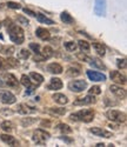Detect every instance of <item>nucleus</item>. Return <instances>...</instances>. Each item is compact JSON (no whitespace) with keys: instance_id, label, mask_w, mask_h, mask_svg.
<instances>
[{"instance_id":"obj_1","label":"nucleus","mask_w":127,"mask_h":147,"mask_svg":"<svg viewBox=\"0 0 127 147\" xmlns=\"http://www.w3.org/2000/svg\"><path fill=\"white\" fill-rule=\"evenodd\" d=\"M7 31H8V35H9L11 41H13L14 44L21 45L25 41V32L19 25L9 22L7 25Z\"/></svg>"},{"instance_id":"obj_2","label":"nucleus","mask_w":127,"mask_h":147,"mask_svg":"<svg viewBox=\"0 0 127 147\" xmlns=\"http://www.w3.org/2000/svg\"><path fill=\"white\" fill-rule=\"evenodd\" d=\"M72 121H82V122H91L94 119V111L93 109H80V111L72 113L70 115Z\"/></svg>"},{"instance_id":"obj_3","label":"nucleus","mask_w":127,"mask_h":147,"mask_svg":"<svg viewBox=\"0 0 127 147\" xmlns=\"http://www.w3.org/2000/svg\"><path fill=\"white\" fill-rule=\"evenodd\" d=\"M49 138H51V134H49L48 132H46L45 129H43V128L35 129V131L33 132V136H32L33 142L36 144V145H40V146L45 145L46 141H47Z\"/></svg>"},{"instance_id":"obj_4","label":"nucleus","mask_w":127,"mask_h":147,"mask_svg":"<svg viewBox=\"0 0 127 147\" xmlns=\"http://www.w3.org/2000/svg\"><path fill=\"white\" fill-rule=\"evenodd\" d=\"M106 118L114 122H125L126 121V113L118 111V109H109L106 112Z\"/></svg>"},{"instance_id":"obj_5","label":"nucleus","mask_w":127,"mask_h":147,"mask_svg":"<svg viewBox=\"0 0 127 147\" xmlns=\"http://www.w3.org/2000/svg\"><path fill=\"white\" fill-rule=\"evenodd\" d=\"M87 88V82L85 80H72L68 82V90L75 93H80Z\"/></svg>"},{"instance_id":"obj_6","label":"nucleus","mask_w":127,"mask_h":147,"mask_svg":"<svg viewBox=\"0 0 127 147\" xmlns=\"http://www.w3.org/2000/svg\"><path fill=\"white\" fill-rule=\"evenodd\" d=\"M107 11L106 0H95L94 1V14L98 17H105Z\"/></svg>"},{"instance_id":"obj_7","label":"nucleus","mask_w":127,"mask_h":147,"mask_svg":"<svg viewBox=\"0 0 127 147\" xmlns=\"http://www.w3.org/2000/svg\"><path fill=\"white\" fill-rule=\"evenodd\" d=\"M0 101L5 105H12V104H16L17 98L9 91H0Z\"/></svg>"},{"instance_id":"obj_8","label":"nucleus","mask_w":127,"mask_h":147,"mask_svg":"<svg viewBox=\"0 0 127 147\" xmlns=\"http://www.w3.org/2000/svg\"><path fill=\"white\" fill-rule=\"evenodd\" d=\"M109 91L114 95H116L117 98H119V99H121V100L126 99V90L121 87V85H117V84L111 85V86H109Z\"/></svg>"},{"instance_id":"obj_9","label":"nucleus","mask_w":127,"mask_h":147,"mask_svg":"<svg viewBox=\"0 0 127 147\" xmlns=\"http://www.w3.org/2000/svg\"><path fill=\"white\" fill-rule=\"evenodd\" d=\"M109 77H111V80L117 85H125L126 81H127L126 76L121 74V72H119V71H112Z\"/></svg>"},{"instance_id":"obj_10","label":"nucleus","mask_w":127,"mask_h":147,"mask_svg":"<svg viewBox=\"0 0 127 147\" xmlns=\"http://www.w3.org/2000/svg\"><path fill=\"white\" fill-rule=\"evenodd\" d=\"M87 77H88V79L94 82H100V81L106 80V76L104 73H100L97 71H87Z\"/></svg>"},{"instance_id":"obj_11","label":"nucleus","mask_w":127,"mask_h":147,"mask_svg":"<svg viewBox=\"0 0 127 147\" xmlns=\"http://www.w3.org/2000/svg\"><path fill=\"white\" fill-rule=\"evenodd\" d=\"M94 102H95L94 95L88 94V95H86V96H84V98H79V99H77V100L73 102V105L82 106V105H92V104H94Z\"/></svg>"},{"instance_id":"obj_12","label":"nucleus","mask_w":127,"mask_h":147,"mask_svg":"<svg viewBox=\"0 0 127 147\" xmlns=\"http://www.w3.org/2000/svg\"><path fill=\"white\" fill-rule=\"evenodd\" d=\"M90 132L93 133L94 136H97V137L106 138V139H108V138L112 137V133L111 132H108V131H106L104 128H101V127H91L90 128Z\"/></svg>"},{"instance_id":"obj_13","label":"nucleus","mask_w":127,"mask_h":147,"mask_svg":"<svg viewBox=\"0 0 127 147\" xmlns=\"http://www.w3.org/2000/svg\"><path fill=\"white\" fill-rule=\"evenodd\" d=\"M4 81L8 87H19L18 79L13 74H11V73H6V74L4 76Z\"/></svg>"},{"instance_id":"obj_14","label":"nucleus","mask_w":127,"mask_h":147,"mask_svg":"<svg viewBox=\"0 0 127 147\" xmlns=\"http://www.w3.org/2000/svg\"><path fill=\"white\" fill-rule=\"evenodd\" d=\"M35 35H36L39 39L44 40V41L51 39V33H49V31L46 30V28H44V27H38V28L35 30Z\"/></svg>"},{"instance_id":"obj_15","label":"nucleus","mask_w":127,"mask_h":147,"mask_svg":"<svg viewBox=\"0 0 127 147\" xmlns=\"http://www.w3.org/2000/svg\"><path fill=\"white\" fill-rule=\"evenodd\" d=\"M62 88V81L59 78H52L49 80V84L47 85V90L51 91H58Z\"/></svg>"},{"instance_id":"obj_16","label":"nucleus","mask_w":127,"mask_h":147,"mask_svg":"<svg viewBox=\"0 0 127 147\" xmlns=\"http://www.w3.org/2000/svg\"><path fill=\"white\" fill-rule=\"evenodd\" d=\"M17 111L18 113L22 114V115H26V114H30V113H33L35 112V108L34 107H31L26 104H19L18 107H17Z\"/></svg>"},{"instance_id":"obj_17","label":"nucleus","mask_w":127,"mask_h":147,"mask_svg":"<svg viewBox=\"0 0 127 147\" xmlns=\"http://www.w3.org/2000/svg\"><path fill=\"white\" fill-rule=\"evenodd\" d=\"M47 71H48L49 73H52V74H61L62 71H63V68H62V66H61L60 64H58V63H51V64L47 66Z\"/></svg>"},{"instance_id":"obj_18","label":"nucleus","mask_w":127,"mask_h":147,"mask_svg":"<svg viewBox=\"0 0 127 147\" xmlns=\"http://www.w3.org/2000/svg\"><path fill=\"white\" fill-rule=\"evenodd\" d=\"M0 140L3 142L7 144L8 146H13V145H18V141L14 137L9 136V134H0Z\"/></svg>"},{"instance_id":"obj_19","label":"nucleus","mask_w":127,"mask_h":147,"mask_svg":"<svg viewBox=\"0 0 127 147\" xmlns=\"http://www.w3.org/2000/svg\"><path fill=\"white\" fill-rule=\"evenodd\" d=\"M52 99L59 104V105H66L68 102V99H67V96L65 94H62V93H55L52 95Z\"/></svg>"},{"instance_id":"obj_20","label":"nucleus","mask_w":127,"mask_h":147,"mask_svg":"<svg viewBox=\"0 0 127 147\" xmlns=\"http://www.w3.org/2000/svg\"><path fill=\"white\" fill-rule=\"evenodd\" d=\"M14 52H16V48L12 45H4V46L0 47V53L4 54V55L9 57L12 54H14Z\"/></svg>"},{"instance_id":"obj_21","label":"nucleus","mask_w":127,"mask_h":147,"mask_svg":"<svg viewBox=\"0 0 127 147\" xmlns=\"http://www.w3.org/2000/svg\"><path fill=\"white\" fill-rule=\"evenodd\" d=\"M35 17H36V20L39 21L40 24H46V25H53V24H54V21L52 19L47 18L43 13H35Z\"/></svg>"},{"instance_id":"obj_22","label":"nucleus","mask_w":127,"mask_h":147,"mask_svg":"<svg viewBox=\"0 0 127 147\" xmlns=\"http://www.w3.org/2000/svg\"><path fill=\"white\" fill-rule=\"evenodd\" d=\"M90 65L91 66H93V67H95V68H99V69H106V66H105V64L101 61L100 59H98V58H93V59H91L90 61Z\"/></svg>"},{"instance_id":"obj_23","label":"nucleus","mask_w":127,"mask_h":147,"mask_svg":"<svg viewBox=\"0 0 127 147\" xmlns=\"http://www.w3.org/2000/svg\"><path fill=\"white\" fill-rule=\"evenodd\" d=\"M39 54H41V57L47 60V59H49L51 57H53L54 51H53V48L51 47V46H45V47L43 48V52H40Z\"/></svg>"},{"instance_id":"obj_24","label":"nucleus","mask_w":127,"mask_h":147,"mask_svg":"<svg viewBox=\"0 0 127 147\" xmlns=\"http://www.w3.org/2000/svg\"><path fill=\"white\" fill-rule=\"evenodd\" d=\"M93 48L100 57H104L106 54V47L101 42H93Z\"/></svg>"},{"instance_id":"obj_25","label":"nucleus","mask_w":127,"mask_h":147,"mask_svg":"<svg viewBox=\"0 0 127 147\" xmlns=\"http://www.w3.org/2000/svg\"><path fill=\"white\" fill-rule=\"evenodd\" d=\"M60 19H61V21H62V22L67 24V25H71V24H73V22H74L73 17H72L70 13H67V12H62V13L60 14Z\"/></svg>"},{"instance_id":"obj_26","label":"nucleus","mask_w":127,"mask_h":147,"mask_svg":"<svg viewBox=\"0 0 127 147\" xmlns=\"http://www.w3.org/2000/svg\"><path fill=\"white\" fill-rule=\"evenodd\" d=\"M20 81H21V84L24 85L25 87H27V88H30V90H33V88H35V86H32V81H31V78H30V77H27L26 74L21 76V79H20Z\"/></svg>"},{"instance_id":"obj_27","label":"nucleus","mask_w":127,"mask_h":147,"mask_svg":"<svg viewBox=\"0 0 127 147\" xmlns=\"http://www.w3.org/2000/svg\"><path fill=\"white\" fill-rule=\"evenodd\" d=\"M30 78L36 84V85H40L43 81H44V77L41 74H39V73H36V72H31L30 73Z\"/></svg>"},{"instance_id":"obj_28","label":"nucleus","mask_w":127,"mask_h":147,"mask_svg":"<svg viewBox=\"0 0 127 147\" xmlns=\"http://www.w3.org/2000/svg\"><path fill=\"white\" fill-rule=\"evenodd\" d=\"M78 46L80 47V50H81L84 53H88V52H90V50H91L90 44H88L86 40H79V41H78Z\"/></svg>"},{"instance_id":"obj_29","label":"nucleus","mask_w":127,"mask_h":147,"mask_svg":"<svg viewBox=\"0 0 127 147\" xmlns=\"http://www.w3.org/2000/svg\"><path fill=\"white\" fill-rule=\"evenodd\" d=\"M0 128H1L3 131H5V132H7V133H9L12 129H13V124H12L11 121H8V120H5V121L1 122Z\"/></svg>"},{"instance_id":"obj_30","label":"nucleus","mask_w":127,"mask_h":147,"mask_svg":"<svg viewBox=\"0 0 127 147\" xmlns=\"http://www.w3.org/2000/svg\"><path fill=\"white\" fill-rule=\"evenodd\" d=\"M63 47H65V50H66L67 52H74L75 50H77L78 45L75 44L74 41H67V42L63 44Z\"/></svg>"},{"instance_id":"obj_31","label":"nucleus","mask_w":127,"mask_h":147,"mask_svg":"<svg viewBox=\"0 0 127 147\" xmlns=\"http://www.w3.org/2000/svg\"><path fill=\"white\" fill-rule=\"evenodd\" d=\"M57 128H58L61 133H63V134H70V133H72V128H71L68 125H66V124H59V125L57 126Z\"/></svg>"},{"instance_id":"obj_32","label":"nucleus","mask_w":127,"mask_h":147,"mask_svg":"<svg viewBox=\"0 0 127 147\" xmlns=\"http://www.w3.org/2000/svg\"><path fill=\"white\" fill-rule=\"evenodd\" d=\"M6 61H7V64H8V66H9V68H17L18 66H19V61H18V59H16V58H12L11 55L6 59Z\"/></svg>"},{"instance_id":"obj_33","label":"nucleus","mask_w":127,"mask_h":147,"mask_svg":"<svg viewBox=\"0 0 127 147\" xmlns=\"http://www.w3.org/2000/svg\"><path fill=\"white\" fill-rule=\"evenodd\" d=\"M49 112L52 114H58V115H63L66 113V108H61V107H51Z\"/></svg>"},{"instance_id":"obj_34","label":"nucleus","mask_w":127,"mask_h":147,"mask_svg":"<svg viewBox=\"0 0 127 147\" xmlns=\"http://www.w3.org/2000/svg\"><path fill=\"white\" fill-rule=\"evenodd\" d=\"M100 93H101V87L98 86V85H94V86H92L88 90V94H92V95H99Z\"/></svg>"},{"instance_id":"obj_35","label":"nucleus","mask_w":127,"mask_h":147,"mask_svg":"<svg viewBox=\"0 0 127 147\" xmlns=\"http://www.w3.org/2000/svg\"><path fill=\"white\" fill-rule=\"evenodd\" d=\"M80 74V71L78 69V68H74V67H70L68 69H67V76H70V77H78Z\"/></svg>"},{"instance_id":"obj_36","label":"nucleus","mask_w":127,"mask_h":147,"mask_svg":"<svg viewBox=\"0 0 127 147\" xmlns=\"http://www.w3.org/2000/svg\"><path fill=\"white\" fill-rule=\"evenodd\" d=\"M126 66H127V63H126V59L125 58H122V59L120 58V59L117 60V67L119 69H125Z\"/></svg>"},{"instance_id":"obj_37","label":"nucleus","mask_w":127,"mask_h":147,"mask_svg":"<svg viewBox=\"0 0 127 147\" xmlns=\"http://www.w3.org/2000/svg\"><path fill=\"white\" fill-rule=\"evenodd\" d=\"M30 48L35 53V54H39L40 53V46L38 44H34V42H31L30 44Z\"/></svg>"},{"instance_id":"obj_38","label":"nucleus","mask_w":127,"mask_h":147,"mask_svg":"<svg viewBox=\"0 0 127 147\" xmlns=\"http://www.w3.org/2000/svg\"><path fill=\"white\" fill-rule=\"evenodd\" d=\"M8 68H9V66H8V64H7L6 59H4V58H0V69L6 71V69H8Z\"/></svg>"},{"instance_id":"obj_39","label":"nucleus","mask_w":127,"mask_h":147,"mask_svg":"<svg viewBox=\"0 0 127 147\" xmlns=\"http://www.w3.org/2000/svg\"><path fill=\"white\" fill-rule=\"evenodd\" d=\"M30 55H31V53L27 50H21L19 52V58H21V59H28Z\"/></svg>"},{"instance_id":"obj_40","label":"nucleus","mask_w":127,"mask_h":147,"mask_svg":"<svg viewBox=\"0 0 127 147\" xmlns=\"http://www.w3.org/2000/svg\"><path fill=\"white\" fill-rule=\"evenodd\" d=\"M7 7H9V8H13V9H20V8H21L20 4L14 3V1H8V3H7Z\"/></svg>"},{"instance_id":"obj_41","label":"nucleus","mask_w":127,"mask_h":147,"mask_svg":"<svg viewBox=\"0 0 127 147\" xmlns=\"http://www.w3.org/2000/svg\"><path fill=\"white\" fill-rule=\"evenodd\" d=\"M77 58L80 59V60H82V61H84V60H85V61H90V60H91V58H90V57H87L86 54H84V52L78 53V54H77Z\"/></svg>"},{"instance_id":"obj_42","label":"nucleus","mask_w":127,"mask_h":147,"mask_svg":"<svg viewBox=\"0 0 127 147\" xmlns=\"http://www.w3.org/2000/svg\"><path fill=\"white\" fill-rule=\"evenodd\" d=\"M18 22L22 24V25H28V24H30V21L26 18H24V17H18Z\"/></svg>"},{"instance_id":"obj_43","label":"nucleus","mask_w":127,"mask_h":147,"mask_svg":"<svg viewBox=\"0 0 127 147\" xmlns=\"http://www.w3.org/2000/svg\"><path fill=\"white\" fill-rule=\"evenodd\" d=\"M34 121H35V119H31V120H28V121H27V120H22V125H24V126H26V125L28 126V125L33 124Z\"/></svg>"},{"instance_id":"obj_44","label":"nucleus","mask_w":127,"mask_h":147,"mask_svg":"<svg viewBox=\"0 0 127 147\" xmlns=\"http://www.w3.org/2000/svg\"><path fill=\"white\" fill-rule=\"evenodd\" d=\"M45 126H46V127H49V126H51V121H48V120H47V121H46V120L41 121V127H45Z\"/></svg>"},{"instance_id":"obj_45","label":"nucleus","mask_w":127,"mask_h":147,"mask_svg":"<svg viewBox=\"0 0 127 147\" xmlns=\"http://www.w3.org/2000/svg\"><path fill=\"white\" fill-rule=\"evenodd\" d=\"M24 12H25V13H27V14H30V16H32V17H35V13H34V12H32L31 9L24 8Z\"/></svg>"},{"instance_id":"obj_46","label":"nucleus","mask_w":127,"mask_h":147,"mask_svg":"<svg viewBox=\"0 0 127 147\" xmlns=\"http://www.w3.org/2000/svg\"><path fill=\"white\" fill-rule=\"evenodd\" d=\"M60 139L63 140L65 142H67V144H72V142H73V139H68V138H66V137H60Z\"/></svg>"},{"instance_id":"obj_47","label":"nucleus","mask_w":127,"mask_h":147,"mask_svg":"<svg viewBox=\"0 0 127 147\" xmlns=\"http://www.w3.org/2000/svg\"><path fill=\"white\" fill-rule=\"evenodd\" d=\"M97 146L98 147H103V146H105V144H97Z\"/></svg>"},{"instance_id":"obj_48","label":"nucleus","mask_w":127,"mask_h":147,"mask_svg":"<svg viewBox=\"0 0 127 147\" xmlns=\"http://www.w3.org/2000/svg\"><path fill=\"white\" fill-rule=\"evenodd\" d=\"M0 39H3V34H0Z\"/></svg>"},{"instance_id":"obj_49","label":"nucleus","mask_w":127,"mask_h":147,"mask_svg":"<svg viewBox=\"0 0 127 147\" xmlns=\"http://www.w3.org/2000/svg\"><path fill=\"white\" fill-rule=\"evenodd\" d=\"M0 28H1V22H0Z\"/></svg>"}]
</instances>
